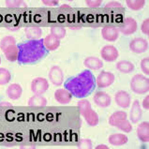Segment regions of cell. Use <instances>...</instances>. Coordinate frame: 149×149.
<instances>
[{
	"label": "cell",
	"instance_id": "obj_1",
	"mask_svg": "<svg viewBox=\"0 0 149 149\" xmlns=\"http://www.w3.org/2000/svg\"><path fill=\"white\" fill-rule=\"evenodd\" d=\"M64 86L72 96L78 99H84L89 96L96 87V79L89 70H83L75 77L69 78Z\"/></svg>",
	"mask_w": 149,
	"mask_h": 149
},
{
	"label": "cell",
	"instance_id": "obj_2",
	"mask_svg": "<svg viewBox=\"0 0 149 149\" xmlns=\"http://www.w3.org/2000/svg\"><path fill=\"white\" fill-rule=\"evenodd\" d=\"M19 55L18 61L20 64H33L41 60L46 56L48 51L43 44V39L28 40L23 41L18 45Z\"/></svg>",
	"mask_w": 149,
	"mask_h": 149
},
{
	"label": "cell",
	"instance_id": "obj_3",
	"mask_svg": "<svg viewBox=\"0 0 149 149\" xmlns=\"http://www.w3.org/2000/svg\"><path fill=\"white\" fill-rule=\"evenodd\" d=\"M78 108L79 112L81 113L88 126L90 127H96L99 124V116L97 113L93 110L92 106L87 100L82 99L78 101Z\"/></svg>",
	"mask_w": 149,
	"mask_h": 149
},
{
	"label": "cell",
	"instance_id": "obj_4",
	"mask_svg": "<svg viewBox=\"0 0 149 149\" xmlns=\"http://www.w3.org/2000/svg\"><path fill=\"white\" fill-rule=\"evenodd\" d=\"M109 124L127 133L132 130V125L127 120V113L124 111H116L113 114H111L109 117Z\"/></svg>",
	"mask_w": 149,
	"mask_h": 149
},
{
	"label": "cell",
	"instance_id": "obj_5",
	"mask_svg": "<svg viewBox=\"0 0 149 149\" xmlns=\"http://www.w3.org/2000/svg\"><path fill=\"white\" fill-rule=\"evenodd\" d=\"M130 88L134 93L139 95L146 94L149 90V81L146 76L143 74L134 75L130 81Z\"/></svg>",
	"mask_w": 149,
	"mask_h": 149
},
{
	"label": "cell",
	"instance_id": "obj_6",
	"mask_svg": "<svg viewBox=\"0 0 149 149\" xmlns=\"http://www.w3.org/2000/svg\"><path fill=\"white\" fill-rule=\"evenodd\" d=\"M30 88L35 95H42L48 90L49 83L43 77H37L32 81Z\"/></svg>",
	"mask_w": 149,
	"mask_h": 149
},
{
	"label": "cell",
	"instance_id": "obj_7",
	"mask_svg": "<svg viewBox=\"0 0 149 149\" xmlns=\"http://www.w3.org/2000/svg\"><path fill=\"white\" fill-rule=\"evenodd\" d=\"M116 76L110 71H101L96 79V86L100 88H105L113 84Z\"/></svg>",
	"mask_w": 149,
	"mask_h": 149
},
{
	"label": "cell",
	"instance_id": "obj_8",
	"mask_svg": "<svg viewBox=\"0 0 149 149\" xmlns=\"http://www.w3.org/2000/svg\"><path fill=\"white\" fill-rule=\"evenodd\" d=\"M138 28V24L136 20L131 18V17H127L125 18L123 21V24L118 28L119 33H122L123 35H131L136 32Z\"/></svg>",
	"mask_w": 149,
	"mask_h": 149
},
{
	"label": "cell",
	"instance_id": "obj_9",
	"mask_svg": "<svg viewBox=\"0 0 149 149\" xmlns=\"http://www.w3.org/2000/svg\"><path fill=\"white\" fill-rule=\"evenodd\" d=\"M100 55L103 60L106 62H113L119 56L118 50L113 45H106L102 47L100 51Z\"/></svg>",
	"mask_w": 149,
	"mask_h": 149
},
{
	"label": "cell",
	"instance_id": "obj_10",
	"mask_svg": "<svg viewBox=\"0 0 149 149\" xmlns=\"http://www.w3.org/2000/svg\"><path fill=\"white\" fill-rule=\"evenodd\" d=\"M148 49V42L146 39L137 38L130 42V50L134 54H143Z\"/></svg>",
	"mask_w": 149,
	"mask_h": 149
},
{
	"label": "cell",
	"instance_id": "obj_11",
	"mask_svg": "<svg viewBox=\"0 0 149 149\" xmlns=\"http://www.w3.org/2000/svg\"><path fill=\"white\" fill-rule=\"evenodd\" d=\"M49 79L54 86H59L64 82V73L60 67L53 66L49 71Z\"/></svg>",
	"mask_w": 149,
	"mask_h": 149
},
{
	"label": "cell",
	"instance_id": "obj_12",
	"mask_svg": "<svg viewBox=\"0 0 149 149\" xmlns=\"http://www.w3.org/2000/svg\"><path fill=\"white\" fill-rule=\"evenodd\" d=\"M93 100H94V102L96 103V105L99 106L100 108L109 107L111 105V102H112L111 96L104 91H97L94 95Z\"/></svg>",
	"mask_w": 149,
	"mask_h": 149
},
{
	"label": "cell",
	"instance_id": "obj_13",
	"mask_svg": "<svg viewBox=\"0 0 149 149\" xmlns=\"http://www.w3.org/2000/svg\"><path fill=\"white\" fill-rule=\"evenodd\" d=\"M114 100H116V103L117 104V106L126 109L130 106L131 97L127 92L124 90H120L116 93V95H114Z\"/></svg>",
	"mask_w": 149,
	"mask_h": 149
},
{
	"label": "cell",
	"instance_id": "obj_14",
	"mask_svg": "<svg viewBox=\"0 0 149 149\" xmlns=\"http://www.w3.org/2000/svg\"><path fill=\"white\" fill-rule=\"evenodd\" d=\"M72 96L70 94V91H68L66 88H60L57 89L56 91L54 92V99L59 104L62 105H66L69 104L72 100Z\"/></svg>",
	"mask_w": 149,
	"mask_h": 149
},
{
	"label": "cell",
	"instance_id": "obj_15",
	"mask_svg": "<svg viewBox=\"0 0 149 149\" xmlns=\"http://www.w3.org/2000/svg\"><path fill=\"white\" fill-rule=\"evenodd\" d=\"M101 36L107 41H116L119 38L118 28L116 26H105L101 30Z\"/></svg>",
	"mask_w": 149,
	"mask_h": 149
},
{
	"label": "cell",
	"instance_id": "obj_16",
	"mask_svg": "<svg viewBox=\"0 0 149 149\" xmlns=\"http://www.w3.org/2000/svg\"><path fill=\"white\" fill-rule=\"evenodd\" d=\"M142 116H143V113H142L140 101L139 100H134L132 105H131V110H130V123L136 124V123H138L140 120H141Z\"/></svg>",
	"mask_w": 149,
	"mask_h": 149
},
{
	"label": "cell",
	"instance_id": "obj_17",
	"mask_svg": "<svg viewBox=\"0 0 149 149\" xmlns=\"http://www.w3.org/2000/svg\"><path fill=\"white\" fill-rule=\"evenodd\" d=\"M137 136L143 143L149 141V123L148 121H143L137 127Z\"/></svg>",
	"mask_w": 149,
	"mask_h": 149
},
{
	"label": "cell",
	"instance_id": "obj_18",
	"mask_svg": "<svg viewBox=\"0 0 149 149\" xmlns=\"http://www.w3.org/2000/svg\"><path fill=\"white\" fill-rule=\"evenodd\" d=\"M3 53L5 57L10 62H15L18 60V55H19V48L17 44H12L8 46V47L4 48Z\"/></svg>",
	"mask_w": 149,
	"mask_h": 149
},
{
	"label": "cell",
	"instance_id": "obj_19",
	"mask_svg": "<svg viewBox=\"0 0 149 149\" xmlns=\"http://www.w3.org/2000/svg\"><path fill=\"white\" fill-rule=\"evenodd\" d=\"M84 65L90 70H97L103 68V62L99 57L96 56H88L84 59Z\"/></svg>",
	"mask_w": 149,
	"mask_h": 149
},
{
	"label": "cell",
	"instance_id": "obj_20",
	"mask_svg": "<svg viewBox=\"0 0 149 149\" xmlns=\"http://www.w3.org/2000/svg\"><path fill=\"white\" fill-rule=\"evenodd\" d=\"M23 94V88L18 84H11L8 86L7 95L10 100H19Z\"/></svg>",
	"mask_w": 149,
	"mask_h": 149
},
{
	"label": "cell",
	"instance_id": "obj_21",
	"mask_svg": "<svg viewBox=\"0 0 149 149\" xmlns=\"http://www.w3.org/2000/svg\"><path fill=\"white\" fill-rule=\"evenodd\" d=\"M108 141L111 144H113L114 146H121L129 142V138H127V136L125 134L113 133L112 135H110Z\"/></svg>",
	"mask_w": 149,
	"mask_h": 149
},
{
	"label": "cell",
	"instance_id": "obj_22",
	"mask_svg": "<svg viewBox=\"0 0 149 149\" xmlns=\"http://www.w3.org/2000/svg\"><path fill=\"white\" fill-rule=\"evenodd\" d=\"M43 44L47 51H54L60 46V40L49 34L43 39Z\"/></svg>",
	"mask_w": 149,
	"mask_h": 149
},
{
	"label": "cell",
	"instance_id": "obj_23",
	"mask_svg": "<svg viewBox=\"0 0 149 149\" xmlns=\"http://www.w3.org/2000/svg\"><path fill=\"white\" fill-rule=\"evenodd\" d=\"M116 70L119 72H121V73L129 74V73H131V72L135 70V67L130 61L121 60L116 63Z\"/></svg>",
	"mask_w": 149,
	"mask_h": 149
},
{
	"label": "cell",
	"instance_id": "obj_24",
	"mask_svg": "<svg viewBox=\"0 0 149 149\" xmlns=\"http://www.w3.org/2000/svg\"><path fill=\"white\" fill-rule=\"evenodd\" d=\"M24 34L25 37L28 40H40L42 35L41 28L37 26H30L24 28Z\"/></svg>",
	"mask_w": 149,
	"mask_h": 149
},
{
	"label": "cell",
	"instance_id": "obj_25",
	"mask_svg": "<svg viewBox=\"0 0 149 149\" xmlns=\"http://www.w3.org/2000/svg\"><path fill=\"white\" fill-rule=\"evenodd\" d=\"M27 104L32 107H44L47 105V100L42 95H34L28 100Z\"/></svg>",
	"mask_w": 149,
	"mask_h": 149
},
{
	"label": "cell",
	"instance_id": "obj_26",
	"mask_svg": "<svg viewBox=\"0 0 149 149\" xmlns=\"http://www.w3.org/2000/svg\"><path fill=\"white\" fill-rule=\"evenodd\" d=\"M126 4L130 10L133 11H138L141 10L143 8L146 1L144 0H127Z\"/></svg>",
	"mask_w": 149,
	"mask_h": 149
},
{
	"label": "cell",
	"instance_id": "obj_27",
	"mask_svg": "<svg viewBox=\"0 0 149 149\" xmlns=\"http://www.w3.org/2000/svg\"><path fill=\"white\" fill-rule=\"evenodd\" d=\"M50 34L60 40L66 37L67 30L62 26H52L50 28Z\"/></svg>",
	"mask_w": 149,
	"mask_h": 149
},
{
	"label": "cell",
	"instance_id": "obj_28",
	"mask_svg": "<svg viewBox=\"0 0 149 149\" xmlns=\"http://www.w3.org/2000/svg\"><path fill=\"white\" fill-rule=\"evenodd\" d=\"M6 6L10 8H26V3L23 0H7L5 2Z\"/></svg>",
	"mask_w": 149,
	"mask_h": 149
},
{
	"label": "cell",
	"instance_id": "obj_29",
	"mask_svg": "<svg viewBox=\"0 0 149 149\" xmlns=\"http://www.w3.org/2000/svg\"><path fill=\"white\" fill-rule=\"evenodd\" d=\"M11 79L10 72L7 69L0 68V86H6Z\"/></svg>",
	"mask_w": 149,
	"mask_h": 149
},
{
	"label": "cell",
	"instance_id": "obj_30",
	"mask_svg": "<svg viewBox=\"0 0 149 149\" xmlns=\"http://www.w3.org/2000/svg\"><path fill=\"white\" fill-rule=\"evenodd\" d=\"M12 44H17L15 38L12 36H6L2 38V40H0V49L3 50L4 48H6L8 46L12 45Z\"/></svg>",
	"mask_w": 149,
	"mask_h": 149
},
{
	"label": "cell",
	"instance_id": "obj_31",
	"mask_svg": "<svg viewBox=\"0 0 149 149\" xmlns=\"http://www.w3.org/2000/svg\"><path fill=\"white\" fill-rule=\"evenodd\" d=\"M77 147L83 149H92L93 148L92 141L89 139H81L77 143Z\"/></svg>",
	"mask_w": 149,
	"mask_h": 149
},
{
	"label": "cell",
	"instance_id": "obj_32",
	"mask_svg": "<svg viewBox=\"0 0 149 149\" xmlns=\"http://www.w3.org/2000/svg\"><path fill=\"white\" fill-rule=\"evenodd\" d=\"M106 10H123V6L120 3H118L116 1H113V2H109L108 4L105 5Z\"/></svg>",
	"mask_w": 149,
	"mask_h": 149
},
{
	"label": "cell",
	"instance_id": "obj_33",
	"mask_svg": "<svg viewBox=\"0 0 149 149\" xmlns=\"http://www.w3.org/2000/svg\"><path fill=\"white\" fill-rule=\"evenodd\" d=\"M148 63H149V59L148 57H144L141 60V63H140V67H141V70L146 75L149 74V66H148Z\"/></svg>",
	"mask_w": 149,
	"mask_h": 149
},
{
	"label": "cell",
	"instance_id": "obj_34",
	"mask_svg": "<svg viewBox=\"0 0 149 149\" xmlns=\"http://www.w3.org/2000/svg\"><path fill=\"white\" fill-rule=\"evenodd\" d=\"M86 3L89 8H99L101 5L102 2H101V0H87Z\"/></svg>",
	"mask_w": 149,
	"mask_h": 149
},
{
	"label": "cell",
	"instance_id": "obj_35",
	"mask_svg": "<svg viewBox=\"0 0 149 149\" xmlns=\"http://www.w3.org/2000/svg\"><path fill=\"white\" fill-rule=\"evenodd\" d=\"M141 29L143 34H146V35H148L149 34V20L148 19H146L143 22L141 25Z\"/></svg>",
	"mask_w": 149,
	"mask_h": 149
},
{
	"label": "cell",
	"instance_id": "obj_36",
	"mask_svg": "<svg viewBox=\"0 0 149 149\" xmlns=\"http://www.w3.org/2000/svg\"><path fill=\"white\" fill-rule=\"evenodd\" d=\"M42 3L48 7H56L59 4L57 0H42Z\"/></svg>",
	"mask_w": 149,
	"mask_h": 149
},
{
	"label": "cell",
	"instance_id": "obj_37",
	"mask_svg": "<svg viewBox=\"0 0 149 149\" xmlns=\"http://www.w3.org/2000/svg\"><path fill=\"white\" fill-rule=\"evenodd\" d=\"M148 96H146L144 97V100H143V108H144L146 110H148L149 108V104H148Z\"/></svg>",
	"mask_w": 149,
	"mask_h": 149
},
{
	"label": "cell",
	"instance_id": "obj_38",
	"mask_svg": "<svg viewBox=\"0 0 149 149\" xmlns=\"http://www.w3.org/2000/svg\"><path fill=\"white\" fill-rule=\"evenodd\" d=\"M109 146H106V144H99V146H96V149H108Z\"/></svg>",
	"mask_w": 149,
	"mask_h": 149
},
{
	"label": "cell",
	"instance_id": "obj_39",
	"mask_svg": "<svg viewBox=\"0 0 149 149\" xmlns=\"http://www.w3.org/2000/svg\"><path fill=\"white\" fill-rule=\"evenodd\" d=\"M8 29H10V31H18L19 29H20V26H13V27H11V26H7Z\"/></svg>",
	"mask_w": 149,
	"mask_h": 149
},
{
	"label": "cell",
	"instance_id": "obj_40",
	"mask_svg": "<svg viewBox=\"0 0 149 149\" xmlns=\"http://www.w3.org/2000/svg\"><path fill=\"white\" fill-rule=\"evenodd\" d=\"M0 106H8V107H11L12 104L10 102H0Z\"/></svg>",
	"mask_w": 149,
	"mask_h": 149
},
{
	"label": "cell",
	"instance_id": "obj_41",
	"mask_svg": "<svg viewBox=\"0 0 149 149\" xmlns=\"http://www.w3.org/2000/svg\"><path fill=\"white\" fill-rule=\"evenodd\" d=\"M60 8H61V10H67V8H68V10H70V6L63 5V6H61V7H60Z\"/></svg>",
	"mask_w": 149,
	"mask_h": 149
},
{
	"label": "cell",
	"instance_id": "obj_42",
	"mask_svg": "<svg viewBox=\"0 0 149 149\" xmlns=\"http://www.w3.org/2000/svg\"><path fill=\"white\" fill-rule=\"evenodd\" d=\"M70 28H72V29H76V28H81V26H70Z\"/></svg>",
	"mask_w": 149,
	"mask_h": 149
},
{
	"label": "cell",
	"instance_id": "obj_43",
	"mask_svg": "<svg viewBox=\"0 0 149 149\" xmlns=\"http://www.w3.org/2000/svg\"><path fill=\"white\" fill-rule=\"evenodd\" d=\"M0 64H1V57H0Z\"/></svg>",
	"mask_w": 149,
	"mask_h": 149
}]
</instances>
